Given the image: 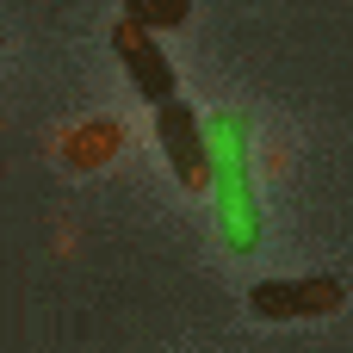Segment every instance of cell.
<instances>
[{"label":"cell","mask_w":353,"mask_h":353,"mask_svg":"<svg viewBox=\"0 0 353 353\" xmlns=\"http://www.w3.org/2000/svg\"><path fill=\"white\" fill-rule=\"evenodd\" d=\"M155 143H161V155H168L174 180H180L186 192L211 186V130H205L199 105H186V99L155 105Z\"/></svg>","instance_id":"cell-2"},{"label":"cell","mask_w":353,"mask_h":353,"mask_svg":"<svg viewBox=\"0 0 353 353\" xmlns=\"http://www.w3.org/2000/svg\"><path fill=\"white\" fill-rule=\"evenodd\" d=\"M347 304V285L341 279H261L248 292V310L267 316V323H316V316H335Z\"/></svg>","instance_id":"cell-3"},{"label":"cell","mask_w":353,"mask_h":353,"mask_svg":"<svg viewBox=\"0 0 353 353\" xmlns=\"http://www.w3.org/2000/svg\"><path fill=\"white\" fill-rule=\"evenodd\" d=\"M186 12H192V0H124V19L143 31H174V25H186Z\"/></svg>","instance_id":"cell-5"},{"label":"cell","mask_w":353,"mask_h":353,"mask_svg":"<svg viewBox=\"0 0 353 353\" xmlns=\"http://www.w3.org/2000/svg\"><path fill=\"white\" fill-rule=\"evenodd\" d=\"M112 43H118V56H124V74H130V87L149 99V105H168L174 99V62L161 56V43H155V31H143V25H118L112 31Z\"/></svg>","instance_id":"cell-4"},{"label":"cell","mask_w":353,"mask_h":353,"mask_svg":"<svg viewBox=\"0 0 353 353\" xmlns=\"http://www.w3.org/2000/svg\"><path fill=\"white\" fill-rule=\"evenodd\" d=\"M211 130V217H217V236L230 254H254L261 236H267V217H261V186H254V149H248V124L236 112H211L205 118Z\"/></svg>","instance_id":"cell-1"}]
</instances>
